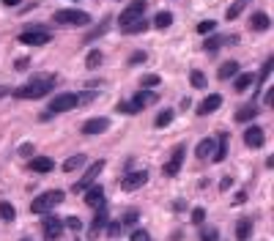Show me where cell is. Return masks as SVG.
Segmentation results:
<instances>
[{
  "label": "cell",
  "instance_id": "cell-2",
  "mask_svg": "<svg viewBox=\"0 0 274 241\" xmlns=\"http://www.w3.org/2000/svg\"><path fill=\"white\" fill-rule=\"evenodd\" d=\"M63 192L61 189H50V192H42L38 197H33V203H30V211L33 214H50L55 206L63 203Z\"/></svg>",
  "mask_w": 274,
  "mask_h": 241
},
{
  "label": "cell",
  "instance_id": "cell-28",
  "mask_svg": "<svg viewBox=\"0 0 274 241\" xmlns=\"http://www.w3.org/2000/svg\"><path fill=\"white\" fill-rule=\"evenodd\" d=\"M107 28H110V19H102V22H99V25H96V28L91 30V33H88V36H85V42H93V38H99V36H104V33H107Z\"/></svg>",
  "mask_w": 274,
  "mask_h": 241
},
{
  "label": "cell",
  "instance_id": "cell-45",
  "mask_svg": "<svg viewBox=\"0 0 274 241\" xmlns=\"http://www.w3.org/2000/svg\"><path fill=\"white\" fill-rule=\"evenodd\" d=\"M33 154V146H30V143H25V146L19 148V156H30Z\"/></svg>",
  "mask_w": 274,
  "mask_h": 241
},
{
  "label": "cell",
  "instance_id": "cell-42",
  "mask_svg": "<svg viewBox=\"0 0 274 241\" xmlns=\"http://www.w3.org/2000/svg\"><path fill=\"white\" fill-rule=\"evenodd\" d=\"M203 219H206V211H203V208H195V211H192V222L203 225Z\"/></svg>",
  "mask_w": 274,
  "mask_h": 241
},
{
  "label": "cell",
  "instance_id": "cell-20",
  "mask_svg": "<svg viewBox=\"0 0 274 241\" xmlns=\"http://www.w3.org/2000/svg\"><path fill=\"white\" fill-rule=\"evenodd\" d=\"M249 236H252V219H249V216H241V219L236 222V238L247 241Z\"/></svg>",
  "mask_w": 274,
  "mask_h": 241
},
{
  "label": "cell",
  "instance_id": "cell-32",
  "mask_svg": "<svg viewBox=\"0 0 274 241\" xmlns=\"http://www.w3.org/2000/svg\"><path fill=\"white\" fill-rule=\"evenodd\" d=\"M146 30H148V22L140 19V22H134V25L124 28V33H126V36H137V33H146Z\"/></svg>",
  "mask_w": 274,
  "mask_h": 241
},
{
  "label": "cell",
  "instance_id": "cell-7",
  "mask_svg": "<svg viewBox=\"0 0 274 241\" xmlns=\"http://www.w3.org/2000/svg\"><path fill=\"white\" fill-rule=\"evenodd\" d=\"M104 165H107V162H104V159H99V162H93V165H91V167H88V170L83 173V178H80V181H77L71 189H74V192H85L88 187H93V184H96V178H99V175H102V170H104Z\"/></svg>",
  "mask_w": 274,
  "mask_h": 241
},
{
  "label": "cell",
  "instance_id": "cell-31",
  "mask_svg": "<svg viewBox=\"0 0 274 241\" xmlns=\"http://www.w3.org/2000/svg\"><path fill=\"white\" fill-rule=\"evenodd\" d=\"M154 25L159 30H165V28H170L173 25V14L170 11H162V14H156V19H154Z\"/></svg>",
  "mask_w": 274,
  "mask_h": 241
},
{
  "label": "cell",
  "instance_id": "cell-17",
  "mask_svg": "<svg viewBox=\"0 0 274 241\" xmlns=\"http://www.w3.org/2000/svg\"><path fill=\"white\" fill-rule=\"evenodd\" d=\"M249 28L258 30V33H263V30H269L271 28V19H269V14L266 11H255L252 17H249Z\"/></svg>",
  "mask_w": 274,
  "mask_h": 241
},
{
  "label": "cell",
  "instance_id": "cell-14",
  "mask_svg": "<svg viewBox=\"0 0 274 241\" xmlns=\"http://www.w3.org/2000/svg\"><path fill=\"white\" fill-rule=\"evenodd\" d=\"M107 228V208H99V214L93 216V222H91V230H88V238H99V233Z\"/></svg>",
  "mask_w": 274,
  "mask_h": 241
},
{
  "label": "cell",
  "instance_id": "cell-36",
  "mask_svg": "<svg viewBox=\"0 0 274 241\" xmlns=\"http://www.w3.org/2000/svg\"><path fill=\"white\" fill-rule=\"evenodd\" d=\"M189 83H192V88H206V74L195 69V71L189 74Z\"/></svg>",
  "mask_w": 274,
  "mask_h": 241
},
{
  "label": "cell",
  "instance_id": "cell-13",
  "mask_svg": "<svg viewBox=\"0 0 274 241\" xmlns=\"http://www.w3.org/2000/svg\"><path fill=\"white\" fill-rule=\"evenodd\" d=\"M244 143L249 148H261L266 143V134H263L261 126H247V129H244Z\"/></svg>",
  "mask_w": 274,
  "mask_h": 241
},
{
  "label": "cell",
  "instance_id": "cell-44",
  "mask_svg": "<svg viewBox=\"0 0 274 241\" xmlns=\"http://www.w3.org/2000/svg\"><path fill=\"white\" fill-rule=\"evenodd\" d=\"M146 58H148V55H146V52H134V55H132V58H129V63H132V66H137V63H143V61H146Z\"/></svg>",
  "mask_w": 274,
  "mask_h": 241
},
{
  "label": "cell",
  "instance_id": "cell-16",
  "mask_svg": "<svg viewBox=\"0 0 274 241\" xmlns=\"http://www.w3.org/2000/svg\"><path fill=\"white\" fill-rule=\"evenodd\" d=\"M110 129V120L107 118H91L83 124V134H102Z\"/></svg>",
  "mask_w": 274,
  "mask_h": 241
},
{
  "label": "cell",
  "instance_id": "cell-35",
  "mask_svg": "<svg viewBox=\"0 0 274 241\" xmlns=\"http://www.w3.org/2000/svg\"><path fill=\"white\" fill-rule=\"evenodd\" d=\"M99 63H102V52L99 50H91V52H88V58H85V66L88 69H96Z\"/></svg>",
  "mask_w": 274,
  "mask_h": 241
},
{
  "label": "cell",
  "instance_id": "cell-4",
  "mask_svg": "<svg viewBox=\"0 0 274 241\" xmlns=\"http://www.w3.org/2000/svg\"><path fill=\"white\" fill-rule=\"evenodd\" d=\"M50 38H52V33H50V30H47L44 25L25 28V30L19 33V42L28 44V47H44V44H50Z\"/></svg>",
  "mask_w": 274,
  "mask_h": 241
},
{
  "label": "cell",
  "instance_id": "cell-29",
  "mask_svg": "<svg viewBox=\"0 0 274 241\" xmlns=\"http://www.w3.org/2000/svg\"><path fill=\"white\" fill-rule=\"evenodd\" d=\"M271 69H274V58H269V61L263 63L261 74H258V85H266V83H269V77H271Z\"/></svg>",
  "mask_w": 274,
  "mask_h": 241
},
{
  "label": "cell",
  "instance_id": "cell-9",
  "mask_svg": "<svg viewBox=\"0 0 274 241\" xmlns=\"http://www.w3.org/2000/svg\"><path fill=\"white\" fill-rule=\"evenodd\" d=\"M42 230H44V238L47 241H58L63 236V222L52 214H44V222H42Z\"/></svg>",
  "mask_w": 274,
  "mask_h": 241
},
{
  "label": "cell",
  "instance_id": "cell-22",
  "mask_svg": "<svg viewBox=\"0 0 274 241\" xmlns=\"http://www.w3.org/2000/svg\"><path fill=\"white\" fill-rule=\"evenodd\" d=\"M252 118H258V104H244V107L236 112V120H239V124H249Z\"/></svg>",
  "mask_w": 274,
  "mask_h": 241
},
{
  "label": "cell",
  "instance_id": "cell-3",
  "mask_svg": "<svg viewBox=\"0 0 274 241\" xmlns=\"http://www.w3.org/2000/svg\"><path fill=\"white\" fill-rule=\"evenodd\" d=\"M146 0H132V3L126 6L124 11H121V17H118V28L124 30L129 25H134V22H140V19H146Z\"/></svg>",
  "mask_w": 274,
  "mask_h": 241
},
{
  "label": "cell",
  "instance_id": "cell-30",
  "mask_svg": "<svg viewBox=\"0 0 274 241\" xmlns=\"http://www.w3.org/2000/svg\"><path fill=\"white\" fill-rule=\"evenodd\" d=\"M252 77H255V74H236V83H233V85H236V91L244 93L247 88L252 85Z\"/></svg>",
  "mask_w": 274,
  "mask_h": 241
},
{
  "label": "cell",
  "instance_id": "cell-21",
  "mask_svg": "<svg viewBox=\"0 0 274 241\" xmlns=\"http://www.w3.org/2000/svg\"><path fill=\"white\" fill-rule=\"evenodd\" d=\"M239 74V63L236 61H225L220 69H217V79H230Z\"/></svg>",
  "mask_w": 274,
  "mask_h": 241
},
{
  "label": "cell",
  "instance_id": "cell-27",
  "mask_svg": "<svg viewBox=\"0 0 274 241\" xmlns=\"http://www.w3.org/2000/svg\"><path fill=\"white\" fill-rule=\"evenodd\" d=\"M137 219H140V211H137V208H129V211L118 219V225H121V228H132Z\"/></svg>",
  "mask_w": 274,
  "mask_h": 241
},
{
  "label": "cell",
  "instance_id": "cell-11",
  "mask_svg": "<svg viewBox=\"0 0 274 241\" xmlns=\"http://www.w3.org/2000/svg\"><path fill=\"white\" fill-rule=\"evenodd\" d=\"M146 181H148V173H146V170H134V173H126L124 178H121V189H124V192H134V189H140Z\"/></svg>",
  "mask_w": 274,
  "mask_h": 241
},
{
  "label": "cell",
  "instance_id": "cell-10",
  "mask_svg": "<svg viewBox=\"0 0 274 241\" xmlns=\"http://www.w3.org/2000/svg\"><path fill=\"white\" fill-rule=\"evenodd\" d=\"M156 99H159V96H156L154 91H137V93L132 96V102H129V110H132V112H140V110L151 107Z\"/></svg>",
  "mask_w": 274,
  "mask_h": 241
},
{
  "label": "cell",
  "instance_id": "cell-41",
  "mask_svg": "<svg viewBox=\"0 0 274 241\" xmlns=\"http://www.w3.org/2000/svg\"><path fill=\"white\" fill-rule=\"evenodd\" d=\"M132 241H151V238L143 228H137V230H132Z\"/></svg>",
  "mask_w": 274,
  "mask_h": 241
},
{
  "label": "cell",
  "instance_id": "cell-39",
  "mask_svg": "<svg viewBox=\"0 0 274 241\" xmlns=\"http://www.w3.org/2000/svg\"><path fill=\"white\" fill-rule=\"evenodd\" d=\"M104 230H107V236H110V238H118L121 233H124V228H121L118 222H107V228H104Z\"/></svg>",
  "mask_w": 274,
  "mask_h": 241
},
{
  "label": "cell",
  "instance_id": "cell-34",
  "mask_svg": "<svg viewBox=\"0 0 274 241\" xmlns=\"http://www.w3.org/2000/svg\"><path fill=\"white\" fill-rule=\"evenodd\" d=\"M247 3H249V0H236V3H233L230 9H228V14H225V17H228V19H236L239 14H241V9H244Z\"/></svg>",
  "mask_w": 274,
  "mask_h": 241
},
{
  "label": "cell",
  "instance_id": "cell-33",
  "mask_svg": "<svg viewBox=\"0 0 274 241\" xmlns=\"http://www.w3.org/2000/svg\"><path fill=\"white\" fill-rule=\"evenodd\" d=\"M170 120H173V110H162L154 124H156V129H165V126H170Z\"/></svg>",
  "mask_w": 274,
  "mask_h": 241
},
{
  "label": "cell",
  "instance_id": "cell-15",
  "mask_svg": "<svg viewBox=\"0 0 274 241\" xmlns=\"http://www.w3.org/2000/svg\"><path fill=\"white\" fill-rule=\"evenodd\" d=\"M85 203L91 208H102L104 206V189L99 187V184H93V187L85 189Z\"/></svg>",
  "mask_w": 274,
  "mask_h": 241
},
{
  "label": "cell",
  "instance_id": "cell-18",
  "mask_svg": "<svg viewBox=\"0 0 274 241\" xmlns=\"http://www.w3.org/2000/svg\"><path fill=\"white\" fill-rule=\"evenodd\" d=\"M28 167H30L33 173H50L52 167H55V162H52L50 156H33V159L28 162Z\"/></svg>",
  "mask_w": 274,
  "mask_h": 241
},
{
  "label": "cell",
  "instance_id": "cell-26",
  "mask_svg": "<svg viewBox=\"0 0 274 241\" xmlns=\"http://www.w3.org/2000/svg\"><path fill=\"white\" fill-rule=\"evenodd\" d=\"M14 216H17L14 206L9 203V200H0V219H3V222H14Z\"/></svg>",
  "mask_w": 274,
  "mask_h": 241
},
{
  "label": "cell",
  "instance_id": "cell-6",
  "mask_svg": "<svg viewBox=\"0 0 274 241\" xmlns=\"http://www.w3.org/2000/svg\"><path fill=\"white\" fill-rule=\"evenodd\" d=\"M55 22H58V25H88L91 17H88V11L61 9V11H55Z\"/></svg>",
  "mask_w": 274,
  "mask_h": 241
},
{
  "label": "cell",
  "instance_id": "cell-40",
  "mask_svg": "<svg viewBox=\"0 0 274 241\" xmlns=\"http://www.w3.org/2000/svg\"><path fill=\"white\" fill-rule=\"evenodd\" d=\"M140 83H143V88H156L159 85V77L156 74H146V77H140Z\"/></svg>",
  "mask_w": 274,
  "mask_h": 241
},
{
  "label": "cell",
  "instance_id": "cell-25",
  "mask_svg": "<svg viewBox=\"0 0 274 241\" xmlns=\"http://www.w3.org/2000/svg\"><path fill=\"white\" fill-rule=\"evenodd\" d=\"M85 165V154H77V156H69L66 162H63V173H74L80 167Z\"/></svg>",
  "mask_w": 274,
  "mask_h": 241
},
{
  "label": "cell",
  "instance_id": "cell-8",
  "mask_svg": "<svg viewBox=\"0 0 274 241\" xmlns=\"http://www.w3.org/2000/svg\"><path fill=\"white\" fill-rule=\"evenodd\" d=\"M184 156H187V148H184V146H175V148H173V154H170V159H167L165 167H162L167 178H173V175H179V173H181Z\"/></svg>",
  "mask_w": 274,
  "mask_h": 241
},
{
  "label": "cell",
  "instance_id": "cell-37",
  "mask_svg": "<svg viewBox=\"0 0 274 241\" xmlns=\"http://www.w3.org/2000/svg\"><path fill=\"white\" fill-rule=\"evenodd\" d=\"M200 241H220V233H217V228H203L200 230Z\"/></svg>",
  "mask_w": 274,
  "mask_h": 241
},
{
  "label": "cell",
  "instance_id": "cell-38",
  "mask_svg": "<svg viewBox=\"0 0 274 241\" xmlns=\"http://www.w3.org/2000/svg\"><path fill=\"white\" fill-rule=\"evenodd\" d=\"M217 28V22L214 19H203V22H200V25H198V33H203V36H208V33H211V30Z\"/></svg>",
  "mask_w": 274,
  "mask_h": 241
},
{
  "label": "cell",
  "instance_id": "cell-48",
  "mask_svg": "<svg viewBox=\"0 0 274 241\" xmlns=\"http://www.w3.org/2000/svg\"><path fill=\"white\" fill-rule=\"evenodd\" d=\"M3 3H6V6H17L19 0H3Z\"/></svg>",
  "mask_w": 274,
  "mask_h": 241
},
{
  "label": "cell",
  "instance_id": "cell-19",
  "mask_svg": "<svg viewBox=\"0 0 274 241\" xmlns=\"http://www.w3.org/2000/svg\"><path fill=\"white\" fill-rule=\"evenodd\" d=\"M214 148H217V140L214 137H206V140L198 143L195 154H198V159H211L214 156Z\"/></svg>",
  "mask_w": 274,
  "mask_h": 241
},
{
  "label": "cell",
  "instance_id": "cell-43",
  "mask_svg": "<svg viewBox=\"0 0 274 241\" xmlns=\"http://www.w3.org/2000/svg\"><path fill=\"white\" fill-rule=\"evenodd\" d=\"M63 225H66V228H71V230H83V222H80L77 216H69V219L63 222Z\"/></svg>",
  "mask_w": 274,
  "mask_h": 241
},
{
  "label": "cell",
  "instance_id": "cell-47",
  "mask_svg": "<svg viewBox=\"0 0 274 241\" xmlns=\"http://www.w3.org/2000/svg\"><path fill=\"white\" fill-rule=\"evenodd\" d=\"M3 96H11V88H6V85H0V99Z\"/></svg>",
  "mask_w": 274,
  "mask_h": 241
},
{
  "label": "cell",
  "instance_id": "cell-23",
  "mask_svg": "<svg viewBox=\"0 0 274 241\" xmlns=\"http://www.w3.org/2000/svg\"><path fill=\"white\" fill-rule=\"evenodd\" d=\"M225 156H228V134H220V137H217V148H214L211 162H222Z\"/></svg>",
  "mask_w": 274,
  "mask_h": 241
},
{
  "label": "cell",
  "instance_id": "cell-24",
  "mask_svg": "<svg viewBox=\"0 0 274 241\" xmlns=\"http://www.w3.org/2000/svg\"><path fill=\"white\" fill-rule=\"evenodd\" d=\"M225 42H236V38H225V36H211V38H206V44H203V47H206V52H208V55H214V52L220 50V47H222Z\"/></svg>",
  "mask_w": 274,
  "mask_h": 241
},
{
  "label": "cell",
  "instance_id": "cell-49",
  "mask_svg": "<svg viewBox=\"0 0 274 241\" xmlns=\"http://www.w3.org/2000/svg\"><path fill=\"white\" fill-rule=\"evenodd\" d=\"M22 241H33V238H22Z\"/></svg>",
  "mask_w": 274,
  "mask_h": 241
},
{
  "label": "cell",
  "instance_id": "cell-12",
  "mask_svg": "<svg viewBox=\"0 0 274 241\" xmlns=\"http://www.w3.org/2000/svg\"><path fill=\"white\" fill-rule=\"evenodd\" d=\"M220 107H222V96L220 93H211L208 99H203V102L198 104V115L206 118V115H211V112H217Z\"/></svg>",
  "mask_w": 274,
  "mask_h": 241
},
{
  "label": "cell",
  "instance_id": "cell-1",
  "mask_svg": "<svg viewBox=\"0 0 274 241\" xmlns=\"http://www.w3.org/2000/svg\"><path fill=\"white\" fill-rule=\"evenodd\" d=\"M55 83H58V77H52V74H38V77L30 79V83L19 85V88H14L11 96H14V99H19V102H28V99H42V96L52 93Z\"/></svg>",
  "mask_w": 274,
  "mask_h": 241
},
{
  "label": "cell",
  "instance_id": "cell-46",
  "mask_svg": "<svg viewBox=\"0 0 274 241\" xmlns=\"http://www.w3.org/2000/svg\"><path fill=\"white\" fill-rule=\"evenodd\" d=\"M266 104H274V88H269V91H266Z\"/></svg>",
  "mask_w": 274,
  "mask_h": 241
},
{
  "label": "cell",
  "instance_id": "cell-5",
  "mask_svg": "<svg viewBox=\"0 0 274 241\" xmlns=\"http://www.w3.org/2000/svg\"><path fill=\"white\" fill-rule=\"evenodd\" d=\"M80 107V93H58L55 99H50V115H58V112H69Z\"/></svg>",
  "mask_w": 274,
  "mask_h": 241
}]
</instances>
